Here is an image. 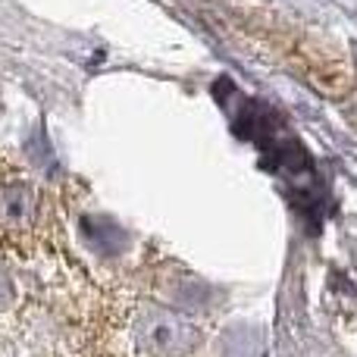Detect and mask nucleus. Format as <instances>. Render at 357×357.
<instances>
[{"label":"nucleus","mask_w":357,"mask_h":357,"mask_svg":"<svg viewBox=\"0 0 357 357\" xmlns=\"http://www.w3.org/2000/svg\"><path fill=\"white\" fill-rule=\"evenodd\" d=\"M135 339L138 345L154 357H185L197 345V329L191 320L169 310L151 307L138 317L135 323Z\"/></svg>","instance_id":"obj_1"},{"label":"nucleus","mask_w":357,"mask_h":357,"mask_svg":"<svg viewBox=\"0 0 357 357\" xmlns=\"http://www.w3.org/2000/svg\"><path fill=\"white\" fill-rule=\"evenodd\" d=\"M10 301H13V282H10V276L0 270V310H3Z\"/></svg>","instance_id":"obj_5"},{"label":"nucleus","mask_w":357,"mask_h":357,"mask_svg":"<svg viewBox=\"0 0 357 357\" xmlns=\"http://www.w3.org/2000/svg\"><path fill=\"white\" fill-rule=\"evenodd\" d=\"M29 213H31L29 188H6L0 195V220L3 222H22Z\"/></svg>","instance_id":"obj_4"},{"label":"nucleus","mask_w":357,"mask_h":357,"mask_svg":"<svg viewBox=\"0 0 357 357\" xmlns=\"http://www.w3.org/2000/svg\"><path fill=\"white\" fill-rule=\"evenodd\" d=\"M222 357H266V342L257 329L235 326L222 335Z\"/></svg>","instance_id":"obj_3"},{"label":"nucleus","mask_w":357,"mask_h":357,"mask_svg":"<svg viewBox=\"0 0 357 357\" xmlns=\"http://www.w3.org/2000/svg\"><path fill=\"white\" fill-rule=\"evenodd\" d=\"M82 235L100 254H119L126 248V232L107 216H85L82 220Z\"/></svg>","instance_id":"obj_2"}]
</instances>
